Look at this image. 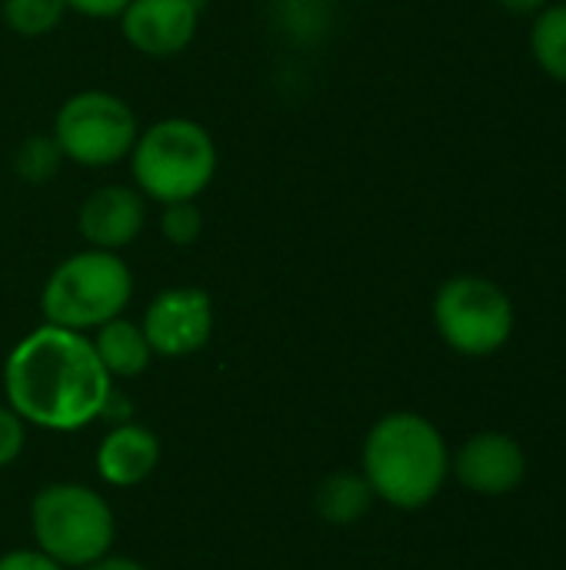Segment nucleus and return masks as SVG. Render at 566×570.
I'll return each mask as SVG.
<instances>
[{
	"label": "nucleus",
	"instance_id": "nucleus-15",
	"mask_svg": "<svg viewBox=\"0 0 566 570\" xmlns=\"http://www.w3.org/2000/svg\"><path fill=\"white\" fill-rule=\"evenodd\" d=\"M530 53L537 67L566 87V3H547L530 23Z\"/></svg>",
	"mask_w": 566,
	"mask_h": 570
},
{
	"label": "nucleus",
	"instance_id": "nucleus-22",
	"mask_svg": "<svg viewBox=\"0 0 566 570\" xmlns=\"http://www.w3.org/2000/svg\"><path fill=\"white\" fill-rule=\"evenodd\" d=\"M80 570H147L140 561H133V558H120V554H103V558H97V561H90V564H83Z\"/></svg>",
	"mask_w": 566,
	"mask_h": 570
},
{
	"label": "nucleus",
	"instance_id": "nucleus-1",
	"mask_svg": "<svg viewBox=\"0 0 566 570\" xmlns=\"http://www.w3.org/2000/svg\"><path fill=\"white\" fill-rule=\"evenodd\" d=\"M3 394L23 424L73 434L103 417L113 381L87 334L40 324L10 347Z\"/></svg>",
	"mask_w": 566,
	"mask_h": 570
},
{
	"label": "nucleus",
	"instance_id": "nucleus-23",
	"mask_svg": "<svg viewBox=\"0 0 566 570\" xmlns=\"http://www.w3.org/2000/svg\"><path fill=\"white\" fill-rule=\"evenodd\" d=\"M504 10H510V13H517V17H534V13H540L550 0H497Z\"/></svg>",
	"mask_w": 566,
	"mask_h": 570
},
{
	"label": "nucleus",
	"instance_id": "nucleus-17",
	"mask_svg": "<svg viewBox=\"0 0 566 570\" xmlns=\"http://www.w3.org/2000/svg\"><path fill=\"white\" fill-rule=\"evenodd\" d=\"M10 167L17 174V180L30 184V187H40L47 180L57 177V170L63 167V154L53 140V134H30L17 144L13 157H10Z\"/></svg>",
	"mask_w": 566,
	"mask_h": 570
},
{
	"label": "nucleus",
	"instance_id": "nucleus-9",
	"mask_svg": "<svg viewBox=\"0 0 566 570\" xmlns=\"http://www.w3.org/2000/svg\"><path fill=\"white\" fill-rule=\"evenodd\" d=\"M207 0H130L120 10V37L150 60L183 53L200 30Z\"/></svg>",
	"mask_w": 566,
	"mask_h": 570
},
{
	"label": "nucleus",
	"instance_id": "nucleus-2",
	"mask_svg": "<svg viewBox=\"0 0 566 570\" xmlns=\"http://www.w3.org/2000/svg\"><path fill=\"white\" fill-rule=\"evenodd\" d=\"M360 474L377 501L397 511H420L440 498L450 478V448L430 417L390 411L364 438Z\"/></svg>",
	"mask_w": 566,
	"mask_h": 570
},
{
	"label": "nucleus",
	"instance_id": "nucleus-14",
	"mask_svg": "<svg viewBox=\"0 0 566 570\" xmlns=\"http://www.w3.org/2000/svg\"><path fill=\"white\" fill-rule=\"evenodd\" d=\"M374 491L360 471H334L314 491V511L330 528H354L374 508Z\"/></svg>",
	"mask_w": 566,
	"mask_h": 570
},
{
	"label": "nucleus",
	"instance_id": "nucleus-5",
	"mask_svg": "<svg viewBox=\"0 0 566 570\" xmlns=\"http://www.w3.org/2000/svg\"><path fill=\"white\" fill-rule=\"evenodd\" d=\"M30 534L37 551L60 568L80 570L110 554L117 541V518L103 494L77 481H57L30 501Z\"/></svg>",
	"mask_w": 566,
	"mask_h": 570
},
{
	"label": "nucleus",
	"instance_id": "nucleus-10",
	"mask_svg": "<svg viewBox=\"0 0 566 570\" xmlns=\"http://www.w3.org/2000/svg\"><path fill=\"white\" fill-rule=\"evenodd\" d=\"M450 474L477 498H507L527 478V451L507 431H480L450 454Z\"/></svg>",
	"mask_w": 566,
	"mask_h": 570
},
{
	"label": "nucleus",
	"instance_id": "nucleus-21",
	"mask_svg": "<svg viewBox=\"0 0 566 570\" xmlns=\"http://www.w3.org/2000/svg\"><path fill=\"white\" fill-rule=\"evenodd\" d=\"M67 10L80 13V17H90V20H110V17H120V10L130 3V0H63Z\"/></svg>",
	"mask_w": 566,
	"mask_h": 570
},
{
	"label": "nucleus",
	"instance_id": "nucleus-6",
	"mask_svg": "<svg viewBox=\"0 0 566 570\" xmlns=\"http://www.w3.org/2000/svg\"><path fill=\"white\" fill-rule=\"evenodd\" d=\"M434 327L440 341L470 361L500 354L517 327V311L510 294L480 274H457L447 277L430 304Z\"/></svg>",
	"mask_w": 566,
	"mask_h": 570
},
{
	"label": "nucleus",
	"instance_id": "nucleus-19",
	"mask_svg": "<svg viewBox=\"0 0 566 570\" xmlns=\"http://www.w3.org/2000/svg\"><path fill=\"white\" fill-rule=\"evenodd\" d=\"M23 448H27V424H23V417L13 407L0 404V471L10 468L23 454Z\"/></svg>",
	"mask_w": 566,
	"mask_h": 570
},
{
	"label": "nucleus",
	"instance_id": "nucleus-7",
	"mask_svg": "<svg viewBox=\"0 0 566 570\" xmlns=\"http://www.w3.org/2000/svg\"><path fill=\"white\" fill-rule=\"evenodd\" d=\"M50 134L63 160L87 170H107L130 157L140 134V117L120 94L90 87L70 94L57 107Z\"/></svg>",
	"mask_w": 566,
	"mask_h": 570
},
{
	"label": "nucleus",
	"instance_id": "nucleus-8",
	"mask_svg": "<svg viewBox=\"0 0 566 570\" xmlns=\"http://www.w3.org/2000/svg\"><path fill=\"white\" fill-rule=\"evenodd\" d=\"M140 327L147 334L153 357H167V361L190 357L203 351L214 337L217 327L214 297L193 284L167 287L153 294V301L140 317Z\"/></svg>",
	"mask_w": 566,
	"mask_h": 570
},
{
	"label": "nucleus",
	"instance_id": "nucleus-3",
	"mask_svg": "<svg viewBox=\"0 0 566 570\" xmlns=\"http://www.w3.org/2000/svg\"><path fill=\"white\" fill-rule=\"evenodd\" d=\"M133 187L153 204L200 200L217 177L220 150L214 134L190 117H163L140 127L127 157Z\"/></svg>",
	"mask_w": 566,
	"mask_h": 570
},
{
	"label": "nucleus",
	"instance_id": "nucleus-13",
	"mask_svg": "<svg viewBox=\"0 0 566 570\" xmlns=\"http://www.w3.org/2000/svg\"><path fill=\"white\" fill-rule=\"evenodd\" d=\"M103 371L110 374V381H130V377H140L150 361H153V351L147 344V334L137 321L130 317H113L107 324H100L90 337Z\"/></svg>",
	"mask_w": 566,
	"mask_h": 570
},
{
	"label": "nucleus",
	"instance_id": "nucleus-16",
	"mask_svg": "<svg viewBox=\"0 0 566 570\" xmlns=\"http://www.w3.org/2000/svg\"><path fill=\"white\" fill-rule=\"evenodd\" d=\"M67 13L70 10L63 0H0L3 27L17 37H27V40L53 33Z\"/></svg>",
	"mask_w": 566,
	"mask_h": 570
},
{
	"label": "nucleus",
	"instance_id": "nucleus-11",
	"mask_svg": "<svg viewBox=\"0 0 566 570\" xmlns=\"http://www.w3.org/2000/svg\"><path fill=\"white\" fill-rule=\"evenodd\" d=\"M147 227V197L127 184L93 187L77 207V234L87 247L123 250Z\"/></svg>",
	"mask_w": 566,
	"mask_h": 570
},
{
	"label": "nucleus",
	"instance_id": "nucleus-24",
	"mask_svg": "<svg viewBox=\"0 0 566 570\" xmlns=\"http://www.w3.org/2000/svg\"><path fill=\"white\" fill-rule=\"evenodd\" d=\"M564 194H566V184H564Z\"/></svg>",
	"mask_w": 566,
	"mask_h": 570
},
{
	"label": "nucleus",
	"instance_id": "nucleus-4",
	"mask_svg": "<svg viewBox=\"0 0 566 570\" xmlns=\"http://www.w3.org/2000/svg\"><path fill=\"white\" fill-rule=\"evenodd\" d=\"M133 297V271L117 250L83 247L63 257L40 287L43 324L77 334L120 317Z\"/></svg>",
	"mask_w": 566,
	"mask_h": 570
},
{
	"label": "nucleus",
	"instance_id": "nucleus-20",
	"mask_svg": "<svg viewBox=\"0 0 566 570\" xmlns=\"http://www.w3.org/2000/svg\"><path fill=\"white\" fill-rule=\"evenodd\" d=\"M0 570H67L60 568L53 558H47L37 548H20V551H7L0 554Z\"/></svg>",
	"mask_w": 566,
	"mask_h": 570
},
{
	"label": "nucleus",
	"instance_id": "nucleus-12",
	"mask_svg": "<svg viewBox=\"0 0 566 570\" xmlns=\"http://www.w3.org/2000/svg\"><path fill=\"white\" fill-rule=\"evenodd\" d=\"M160 458H163L160 438L137 421H123L110 434H103L93 464H97V474L103 484L137 488L157 471Z\"/></svg>",
	"mask_w": 566,
	"mask_h": 570
},
{
	"label": "nucleus",
	"instance_id": "nucleus-18",
	"mask_svg": "<svg viewBox=\"0 0 566 570\" xmlns=\"http://www.w3.org/2000/svg\"><path fill=\"white\" fill-rule=\"evenodd\" d=\"M160 234L173 247H190L203 234V210L197 200H177V204H160Z\"/></svg>",
	"mask_w": 566,
	"mask_h": 570
}]
</instances>
